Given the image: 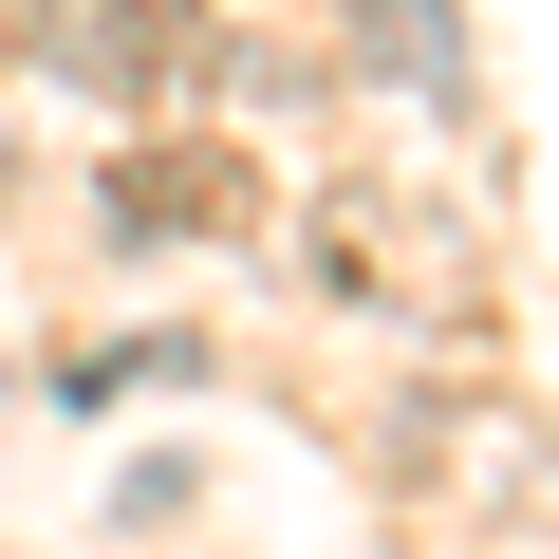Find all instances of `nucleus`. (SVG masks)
I'll list each match as a JSON object with an SVG mask.
<instances>
[{"label":"nucleus","mask_w":559,"mask_h":559,"mask_svg":"<svg viewBox=\"0 0 559 559\" xmlns=\"http://www.w3.org/2000/svg\"><path fill=\"white\" fill-rule=\"evenodd\" d=\"M280 187H261V150L242 131H205V112H168V131H131L112 168H94V224L112 242H242Z\"/></svg>","instance_id":"nucleus-1"},{"label":"nucleus","mask_w":559,"mask_h":559,"mask_svg":"<svg viewBox=\"0 0 559 559\" xmlns=\"http://www.w3.org/2000/svg\"><path fill=\"white\" fill-rule=\"evenodd\" d=\"M57 57L94 75V94H131L150 131L224 75V0H57Z\"/></svg>","instance_id":"nucleus-2"},{"label":"nucleus","mask_w":559,"mask_h":559,"mask_svg":"<svg viewBox=\"0 0 559 559\" xmlns=\"http://www.w3.org/2000/svg\"><path fill=\"white\" fill-rule=\"evenodd\" d=\"M0 57H20V0H0Z\"/></svg>","instance_id":"nucleus-3"}]
</instances>
